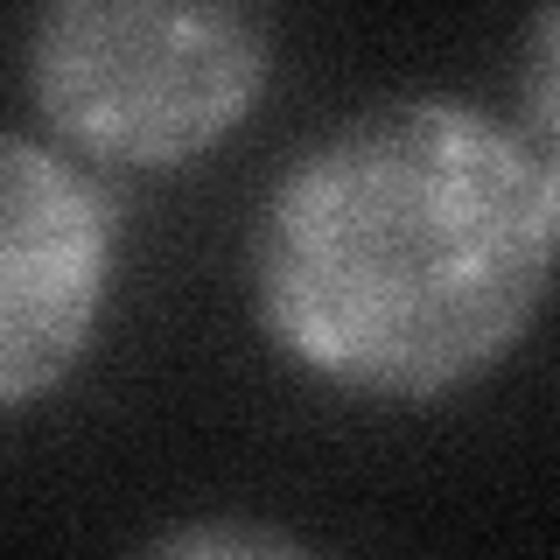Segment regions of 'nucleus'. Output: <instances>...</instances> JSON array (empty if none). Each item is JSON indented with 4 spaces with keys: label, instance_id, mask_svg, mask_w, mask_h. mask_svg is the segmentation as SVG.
Returning a JSON list of instances; mask_svg holds the SVG:
<instances>
[{
    "label": "nucleus",
    "instance_id": "1",
    "mask_svg": "<svg viewBox=\"0 0 560 560\" xmlns=\"http://www.w3.org/2000/svg\"><path fill=\"white\" fill-rule=\"evenodd\" d=\"M560 280V162L448 92L323 127L253 224V308L288 364L428 407L525 343Z\"/></svg>",
    "mask_w": 560,
    "mask_h": 560
},
{
    "label": "nucleus",
    "instance_id": "2",
    "mask_svg": "<svg viewBox=\"0 0 560 560\" xmlns=\"http://www.w3.org/2000/svg\"><path fill=\"white\" fill-rule=\"evenodd\" d=\"M273 35L224 0H57L28 28V105L84 168H183L253 119Z\"/></svg>",
    "mask_w": 560,
    "mask_h": 560
},
{
    "label": "nucleus",
    "instance_id": "3",
    "mask_svg": "<svg viewBox=\"0 0 560 560\" xmlns=\"http://www.w3.org/2000/svg\"><path fill=\"white\" fill-rule=\"evenodd\" d=\"M119 210L57 140L0 127V413L43 407L113 302Z\"/></svg>",
    "mask_w": 560,
    "mask_h": 560
},
{
    "label": "nucleus",
    "instance_id": "4",
    "mask_svg": "<svg viewBox=\"0 0 560 560\" xmlns=\"http://www.w3.org/2000/svg\"><path fill=\"white\" fill-rule=\"evenodd\" d=\"M140 560H323V553L302 547L294 533H280V525H267V518L224 512V518H183V525H168V533L154 539Z\"/></svg>",
    "mask_w": 560,
    "mask_h": 560
},
{
    "label": "nucleus",
    "instance_id": "5",
    "mask_svg": "<svg viewBox=\"0 0 560 560\" xmlns=\"http://www.w3.org/2000/svg\"><path fill=\"white\" fill-rule=\"evenodd\" d=\"M518 105H525V140L560 162V8H539L518 43Z\"/></svg>",
    "mask_w": 560,
    "mask_h": 560
}]
</instances>
